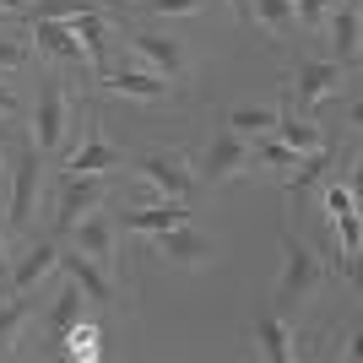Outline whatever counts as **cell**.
Returning a JSON list of instances; mask_svg holds the SVG:
<instances>
[{
	"label": "cell",
	"instance_id": "obj_32",
	"mask_svg": "<svg viewBox=\"0 0 363 363\" xmlns=\"http://www.w3.org/2000/svg\"><path fill=\"white\" fill-rule=\"evenodd\" d=\"M228 6H233V16H239L244 28H250V6H255V0H228Z\"/></svg>",
	"mask_w": 363,
	"mask_h": 363
},
{
	"label": "cell",
	"instance_id": "obj_33",
	"mask_svg": "<svg viewBox=\"0 0 363 363\" xmlns=\"http://www.w3.org/2000/svg\"><path fill=\"white\" fill-rule=\"evenodd\" d=\"M0 179H6V147H0Z\"/></svg>",
	"mask_w": 363,
	"mask_h": 363
},
{
	"label": "cell",
	"instance_id": "obj_34",
	"mask_svg": "<svg viewBox=\"0 0 363 363\" xmlns=\"http://www.w3.org/2000/svg\"><path fill=\"white\" fill-rule=\"evenodd\" d=\"M0 6H22V0H0Z\"/></svg>",
	"mask_w": 363,
	"mask_h": 363
},
{
	"label": "cell",
	"instance_id": "obj_4",
	"mask_svg": "<svg viewBox=\"0 0 363 363\" xmlns=\"http://www.w3.org/2000/svg\"><path fill=\"white\" fill-rule=\"evenodd\" d=\"M342 82H347V71L336 60H298L288 71V98H282V108H288V114H309L320 98H342Z\"/></svg>",
	"mask_w": 363,
	"mask_h": 363
},
{
	"label": "cell",
	"instance_id": "obj_3",
	"mask_svg": "<svg viewBox=\"0 0 363 363\" xmlns=\"http://www.w3.org/2000/svg\"><path fill=\"white\" fill-rule=\"evenodd\" d=\"M38 190H44V152L22 141L16 152V168H11V201H6V228L28 233L33 217H38Z\"/></svg>",
	"mask_w": 363,
	"mask_h": 363
},
{
	"label": "cell",
	"instance_id": "obj_20",
	"mask_svg": "<svg viewBox=\"0 0 363 363\" xmlns=\"http://www.w3.org/2000/svg\"><path fill=\"white\" fill-rule=\"evenodd\" d=\"M28 325H33V293H11V303H0V358L16 352Z\"/></svg>",
	"mask_w": 363,
	"mask_h": 363
},
{
	"label": "cell",
	"instance_id": "obj_8",
	"mask_svg": "<svg viewBox=\"0 0 363 363\" xmlns=\"http://www.w3.org/2000/svg\"><path fill=\"white\" fill-rule=\"evenodd\" d=\"M152 250L168 260V266H184V272H196V266H212L217 260V239L196 233L190 223L179 228H163V233H152Z\"/></svg>",
	"mask_w": 363,
	"mask_h": 363
},
{
	"label": "cell",
	"instance_id": "obj_1",
	"mask_svg": "<svg viewBox=\"0 0 363 363\" xmlns=\"http://www.w3.org/2000/svg\"><path fill=\"white\" fill-rule=\"evenodd\" d=\"M320 288H325L320 255L309 250V244H298L293 233H282V272H277V288H272V309L282 320H293V315H303V309L320 298Z\"/></svg>",
	"mask_w": 363,
	"mask_h": 363
},
{
	"label": "cell",
	"instance_id": "obj_26",
	"mask_svg": "<svg viewBox=\"0 0 363 363\" xmlns=\"http://www.w3.org/2000/svg\"><path fill=\"white\" fill-rule=\"evenodd\" d=\"M82 11H104V0H33V16H55V22H71Z\"/></svg>",
	"mask_w": 363,
	"mask_h": 363
},
{
	"label": "cell",
	"instance_id": "obj_13",
	"mask_svg": "<svg viewBox=\"0 0 363 363\" xmlns=\"http://www.w3.org/2000/svg\"><path fill=\"white\" fill-rule=\"evenodd\" d=\"M33 38H38V49H44L49 60H60L65 71H87V55H82V44H76L71 22H55V16H28Z\"/></svg>",
	"mask_w": 363,
	"mask_h": 363
},
{
	"label": "cell",
	"instance_id": "obj_9",
	"mask_svg": "<svg viewBox=\"0 0 363 363\" xmlns=\"http://www.w3.org/2000/svg\"><path fill=\"white\" fill-rule=\"evenodd\" d=\"M136 174L147 184H157L168 201H190V190H196V168H190L184 152H147L136 163Z\"/></svg>",
	"mask_w": 363,
	"mask_h": 363
},
{
	"label": "cell",
	"instance_id": "obj_6",
	"mask_svg": "<svg viewBox=\"0 0 363 363\" xmlns=\"http://www.w3.org/2000/svg\"><path fill=\"white\" fill-rule=\"evenodd\" d=\"M71 250L76 255H87L92 266H104L108 277H114V260H120V217L114 212H87L82 223L71 228Z\"/></svg>",
	"mask_w": 363,
	"mask_h": 363
},
{
	"label": "cell",
	"instance_id": "obj_11",
	"mask_svg": "<svg viewBox=\"0 0 363 363\" xmlns=\"http://www.w3.org/2000/svg\"><path fill=\"white\" fill-rule=\"evenodd\" d=\"M244 168H250V141L223 125V130L212 136V147H206V163H201L196 179L201 184H228V179H239Z\"/></svg>",
	"mask_w": 363,
	"mask_h": 363
},
{
	"label": "cell",
	"instance_id": "obj_10",
	"mask_svg": "<svg viewBox=\"0 0 363 363\" xmlns=\"http://www.w3.org/2000/svg\"><path fill=\"white\" fill-rule=\"evenodd\" d=\"M55 272H60V244H55V239H33L28 250L16 255L11 277H6V298H11V293H33V288H44Z\"/></svg>",
	"mask_w": 363,
	"mask_h": 363
},
{
	"label": "cell",
	"instance_id": "obj_25",
	"mask_svg": "<svg viewBox=\"0 0 363 363\" xmlns=\"http://www.w3.org/2000/svg\"><path fill=\"white\" fill-rule=\"evenodd\" d=\"M141 16H163V22H174V16H201L212 0H130Z\"/></svg>",
	"mask_w": 363,
	"mask_h": 363
},
{
	"label": "cell",
	"instance_id": "obj_29",
	"mask_svg": "<svg viewBox=\"0 0 363 363\" xmlns=\"http://www.w3.org/2000/svg\"><path fill=\"white\" fill-rule=\"evenodd\" d=\"M325 212L342 217V212H358V201H352V179H336L331 190H325Z\"/></svg>",
	"mask_w": 363,
	"mask_h": 363
},
{
	"label": "cell",
	"instance_id": "obj_27",
	"mask_svg": "<svg viewBox=\"0 0 363 363\" xmlns=\"http://www.w3.org/2000/svg\"><path fill=\"white\" fill-rule=\"evenodd\" d=\"M28 60H33V44H28V38H0V76L28 71Z\"/></svg>",
	"mask_w": 363,
	"mask_h": 363
},
{
	"label": "cell",
	"instance_id": "obj_18",
	"mask_svg": "<svg viewBox=\"0 0 363 363\" xmlns=\"http://www.w3.org/2000/svg\"><path fill=\"white\" fill-rule=\"evenodd\" d=\"M125 223V233H141V239H152V233H163V228H179V223H190V206L184 201H152V206H136V212H125L120 217Z\"/></svg>",
	"mask_w": 363,
	"mask_h": 363
},
{
	"label": "cell",
	"instance_id": "obj_19",
	"mask_svg": "<svg viewBox=\"0 0 363 363\" xmlns=\"http://www.w3.org/2000/svg\"><path fill=\"white\" fill-rule=\"evenodd\" d=\"M250 342L260 347V358H272V363H288L293 358V325L282 315H255V331H250Z\"/></svg>",
	"mask_w": 363,
	"mask_h": 363
},
{
	"label": "cell",
	"instance_id": "obj_24",
	"mask_svg": "<svg viewBox=\"0 0 363 363\" xmlns=\"http://www.w3.org/2000/svg\"><path fill=\"white\" fill-rule=\"evenodd\" d=\"M277 114L282 108H228V130H239L244 141H260V136H272V125H277Z\"/></svg>",
	"mask_w": 363,
	"mask_h": 363
},
{
	"label": "cell",
	"instance_id": "obj_30",
	"mask_svg": "<svg viewBox=\"0 0 363 363\" xmlns=\"http://www.w3.org/2000/svg\"><path fill=\"white\" fill-rule=\"evenodd\" d=\"M336 223V233H342V250H347V272H352V255H358V212H342V217H331Z\"/></svg>",
	"mask_w": 363,
	"mask_h": 363
},
{
	"label": "cell",
	"instance_id": "obj_2",
	"mask_svg": "<svg viewBox=\"0 0 363 363\" xmlns=\"http://www.w3.org/2000/svg\"><path fill=\"white\" fill-rule=\"evenodd\" d=\"M76 125V98L65 87V76H38V104H33V147L44 157H60L65 136Z\"/></svg>",
	"mask_w": 363,
	"mask_h": 363
},
{
	"label": "cell",
	"instance_id": "obj_16",
	"mask_svg": "<svg viewBox=\"0 0 363 363\" xmlns=\"http://www.w3.org/2000/svg\"><path fill=\"white\" fill-rule=\"evenodd\" d=\"M71 33H76V44H82V55H87V71L104 76L108 71V38H114L108 16L104 11H82V16H71Z\"/></svg>",
	"mask_w": 363,
	"mask_h": 363
},
{
	"label": "cell",
	"instance_id": "obj_15",
	"mask_svg": "<svg viewBox=\"0 0 363 363\" xmlns=\"http://www.w3.org/2000/svg\"><path fill=\"white\" fill-rule=\"evenodd\" d=\"M325 33H331L336 65L352 71V65H358V0H331V11H325Z\"/></svg>",
	"mask_w": 363,
	"mask_h": 363
},
{
	"label": "cell",
	"instance_id": "obj_17",
	"mask_svg": "<svg viewBox=\"0 0 363 363\" xmlns=\"http://www.w3.org/2000/svg\"><path fill=\"white\" fill-rule=\"evenodd\" d=\"M60 266H65V277H71L76 288H82V298H87L92 309L114 303V277H108L104 266H92V260H87V255H76V250H71V255L60 250Z\"/></svg>",
	"mask_w": 363,
	"mask_h": 363
},
{
	"label": "cell",
	"instance_id": "obj_31",
	"mask_svg": "<svg viewBox=\"0 0 363 363\" xmlns=\"http://www.w3.org/2000/svg\"><path fill=\"white\" fill-rule=\"evenodd\" d=\"M16 114H22V104H16V92L6 87V82H0V120H16Z\"/></svg>",
	"mask_w": 363,
	"mask_h": 363
},
{
	"label": "cell",
	"instance_id": "obj_23",
	"mask_svg": "<svg viewBox=\"0 0 363 363\" xmlns=\"http://www.w3.org/2000/svg\"><path fill=\"white\" fill-rule=\"evenodd\" d=\"M250 28H266L272 38H293V33H298L293 0H255V6H250Z\"/></svg>",
	"mask_w": 363,
	"mask_h": 363
},
{
	"label": "cell",
	"instance_id": "obj_14",
	"mask_svg": "<svg viewBox=\"0 0 363 363\" xmlns=\"http://www.w3.org/2000/svg\"><path fill=\"white\" fill-rule=\"evenodd\" d=\"M60 163H65V174H108V168H120V163H125V147H114V141H108L104 130L92 125L87 141H82L76 152H65Z\"/></svg>",
	"mask_w": 363,
	"mask_h": 363
},
{
	"label": "cell",
	"instance_id": "obj_5",
	"mask_svg": "<svg viewBox=\"0 0 363 363\" xmlns=\"http://www.w3.org/2000/svg\"><path fill=\"white\" fill-rule=\"evenodd\" d=\"M108 206V179L104 174H65L60 196H55V233H71L87 212Z\"/></svg>",
	"mask_w": 363,
	"mask_h": 363
},
{
	"label": "cell",
	"instance_id": "obj_28",
	"mask_svg": "<svg viewBox=\"0 0 363 363\" xmlns=\"http://www.w3.org/2000/svg\"><path fill=\"white\" fill-rule=\"evenodd\" d=\"M325 11H331V0H293V16H298L303 33H320V28H325Z\"/></svg>",
	"mask_w": 363,
	"mask_h": 363
},
{
	"label": "cell",
	"instance_id": "obj_12",
	"mask_svg": "<svg viewBox=\"0 0 363 363\" xmlns=\"http://www.w3.org/2000/svg\"><path fill=\"white\" fill-rule=\"evenodd\" d=\"M98 82H104L108 92H120V98H136V104H147V108L168 104V82H163L157 71H141V65H108Z\"/></svg>",
	"mask_w": 363,
	"mask_h": 363
},
{
	"label": "cell",
	"instance_id": "obj_22",
	"mask_svg": "<svg viewBox=\"0 0 363 363\" xmlns=\"http://www.w3.org/2000/svg\"><path fill=\"white\" fill-rule=\"evenodd\" d=\"M272 136L282 141V147H293V152H315V147H325V130H320L315 120H303V114H277V125H272Z\"/></svg>",
	"mask_w": 363,
	"mask_h": 363
},
{
	"label": "cell",
	"instance_id": "obj_7",
	"mask_svg": "<svg viewBox=\"0 0 363 363\" xmlns=\"http://www.w3.org/2000/svg\"><path fill=\"white\" fill-rule=\"evenodd\" d=\"M125 38H130V49H136V55L163 76V82H184V76H190L184 38H174V33H163V28H130Z\"/></svg>",
	"mask_w": 363,
	"mask_h": 363
},
{
	"label": "cell",
	"instance_id": "obj_21",
	"mask_svg": "<svg viewBox=\"0 0 363 363\" xmlns=\"http://www.w3.org/2000/svg\"><path fill=\"white\" fill-rule=\"evenodd\" d=\"M87 309H92V303L82 298V288H76L71 277H65V288L55 293V309H49V336L60 342V336L71 331V325H82V320H87Z\"/></svg>",
	"mask_w": 363,
	"mask_h": 363
}]
</instances>
